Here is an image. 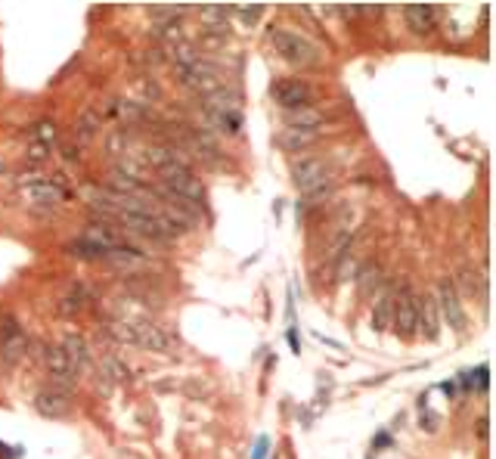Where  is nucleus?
Instances as JSON below:
<instances>
[{
    "mask_svg": "<svg viewBox=\"0 0 496 459\" xmlns=\"http://www.w3.org/2000/svg\"><path fill=\"white\" fill-rule=\"evenodd\" d=\"M53 140H56V124H50V122L35 124V131H31V143L53 146Z\"/></svg>",
    "mask_w": 496,
    "mask_h": 459,
    "instance_id": "nucleus-21",
    "label": "nucleus"
},
{
    "mask_svg": "<svg viewBox=\"0 0 496 459\" xmlns=\"http://www.w3.org/2000/svg\"><path fill=\"white\" fill-rule=\"evenodd\" d=\"M103 128V118L96 115L94 109H87L81 118H78V124H75V137L81 140V143H87V140H94L96 137V131Z\"/></svg>",
    "mask_w": 496,
    "mask_h": 459,
    "instance_id": "nucleus-19",
    "label": "nucleus"
},
{
    "mask_svg": "<svg viewBox=\"0 0 496 459\" xmlns=\"http://www.w3.org/2000/svg\"><path fill=\"white\" fill-rule=\"evenodd\" d=\"M158 174H162V190L164 192H171L174 199L193 205V208H202L205 205V186L193 171H189V165H174V168L158 171Z\"/></svg>",
    "mask_w": 496,
    "mask_h": 459,
    "instance_id": "nucleus-2",
    "label": "nucleus"
},
{
    "mask_svg": "<svg viewBox=\"0 0 496 459\" xmlns=\"http://www.w3.org/2000/svg\"><path fill=\"white\" fill-rule=\"evenodd\" d=\"M286 122L292 124V131H314L316 124L323 122V115H320L316 109H310V106H307V109H295V112H289Z\"/></svg>",
    "mask_w": 496,
    "mask_h": 459,
    "instance_id": "nucleus-18",
    "label": "nucleus"
},
{
    "mask_svg": "<svg viewBox=\"0 0 496 459\" xmlns=\"http://www.w3.org/2000/svg\"><path fill=\"white\" fill-rule=\"evenodd\" d=\"M261 12H264L261 3H255V6H242V3H239V6H230V16H242L246 22H255Z\"/></svg>",
    "mask_w": 496,
    "mask_h": 459,
    "instance_id": "nucleus-22",
    "label": "nucleus"
},
{
    "mask_svg": "<svg viewBox=\"0 0 496 459\" xmlns=\"http://www.w3.org/2000/svg\"><path fill=\"white\" fill-rule=\"evenodd\" d=\"M267 447H270V441H267V437H257V444H255V453H251V459H264V456H267Z\"/></svg>",
    "mask_w": 496,
    "mask_h": 459,
    "instance_id": "nucleus-24",
    "label": "nucleus"
},
{
    "mask_svg": "<svg viewBox=\"0 0 496 459\" xmlns=\"http://www.w3.org/2000/svg\"><path fill=\"white\" fill-rule=\"evenodd\" d=\"M47 149H50V146H41V143H28V149H25V158H28L31 165H41L44 158H47Z\"/></svg>",
    "mask_w": 496,
    "mask_h": 459,
    "instance_id": "nucleus-23",
    "label": "nucleus"
},
{
    "mask_svg": "<svg viewBox=\"0 0 496 459\" xmlns=\"http://www.w3.org/2000/svg\"><path fill=\"white\" fill-rule=\"evenodd\" d=\"M62 354H65V360H69L71 363V369H84V367H87V342H84V338L81 335H69V338H65V342H62Z\"/></svg>",
    "mask_w": 496,
    "mask_h": 459,
    "instance_id": "nucleus-15",
    "label": "nucleus"
},
{
    "mask_svg": "<svg viewBox=\"0 0 496 459\" xmlns=\"http://www.w3.org/2000/svg\"><path fill=\"white\" fill-rule=\"evenodd\" d=\"M44 367H47V372L56 378V385H62V388H69L78 376V372L71 369V363L65 360L62 348H56V344H47V348H44Z\"/></svg>",
    "mask_w": 496,
    "mask_h": 459,
    "instance_id": "nucleus-11",
    "label": "nucleus"
},
{
    "mask_svg": "<svg viewBox=\"0 0 496 459\" xmlns=\"http://www.w3.org/2000/svg\"><path fill=\"white\" fill-rule=\"evenodd\" d=\"M403 16H407V25L416 31V35L434 31V22H438V12H434L431 3H407L403 6Z\"/></svg>",
    "mask_w": 496,
    "mask_h": 459,
    "instance_id": "nucleus-14",
    "label": "nucleus"
},
{
    "mask_svg": "<svg viewBox=\"0 0 496 459\" xmlns=\"http://www.w3.org/2000/svg\"><path fill=\"white\" fill-rule=\"evenodd\" d=\"M295 186L307 196V202H298V208H307L314 199H323L332 192V183H329V171L320 158H301V162L292 168Z\"/></svg>",
    "mask_w": 496,
    "mask_h": 459,
    "instance_id": "nucleus-1",
    "label": "nucleus"
},
{
    "mask_svg": "<svg viewBox=\"0 0 496 459\" xmlns=\"http://www.w3.org/2000/svg\"><path fill=\"white\" fill-rule=\"evenodd\" d=\"M270 41H273V50L280 53L286 62H292V65H310V62H316V47L310 44L307 37L295 35V31L273 28V31H270Z\"/></svg>",
    "mask_w": 496,
    "mask_h": 459,
    "instance_id": "nucleus-3",
    "label": "nucleus"
},
{
    "mask_svg": "<svg viewBox=\"0 0 496 459\" xmlns=\"http://www.w3.org/2000/svg\"><path fill=\"white\" fill-rule=\"evenodd\" d=\"M434 301H438V310L444 314V320L453 326L456 332L465 329V310H462V301H459V292H456L453 279L444 276L438 285V295H434Z\"/></svg>",
    "mask_w": 496,
    "mask_h": 459,
    "instance_id": "nucleus-6",
    "label": "nucleus"
},
{
    "mask_svg": "<svg viewBox=\"0 0 496 459\" xmlns=\"http://www.w3.org/2000/svg\"><path fill=\"white\" fill-rule=\"evenodd\" d=\"M419 335H425L428 342L441 335V310H438V301L434 295H422L419 298Z\"/></svg>",
    "mask_w": 496,
    "mask_h": 459,
    "instance_id": "nucleus-12",
    "label": "nucleus"
},
{
    "mask_svg": "<svg viewBox=\"0 0 496 459\" xmlns=\"http://www.w3.org/2000/svg\"><path fill=\"white\" fill-rule=\"evenodd\" d=\"M180 81L187 84L189 90H198V93H211L217 84V75H221V69H217L214 62H208V59H196L193 65H187V69H180Z\"/></svg>",
    "mask_w": 496,
    "mask_h": 459,
    "instance_id": "nucleus-10",
    "label": "nucleus"
},
{
    "mask_svg": "<svg viewBox=\"0 0 496 459\" xmlns=\"http://www.w3.org/2000/svg\"><path fill=\"white\" fill-rule=\"evenodd\" d=\"M314 143H316L314 131H292V128H286L280 134V146L286 152H301V149H307V146H314Z\"/></svg>",
    "mask_w": 496,
    "mask_h": 459,
    "instance_id": "nucleus-16",
    "label": "nucleus"
},
{
    "mask_svg": "<svg viewBox=\"0 0 496 459\" xmlns=\"http://www.w3.org/2000/svg\"><path fill=\"white\" fill-rule=\"evenodd\" d=\"M28 348V338L22 335L19 323L12 317H0V357L6 363H16Z\"/></svg>",
    "mask_w": 496,
    "mask_h": 459,
    "instance_id": "nucleus-9",
    "label": "nucleus"
},
{
    "mask_svg": "<svg viewBox=\"0 0 496 459\" xmlns=\"http://www.w3.org/2000/svg\"><path fill=\"white\" fill-rule=\"evenodd\" d=\"M22 202L37 211H53L65 202V190L62 186H53L47 181H37V183L22 186Z\"/></svg>",
    "mask_w": 496,
    "mask_h": 459,
    "instance_id": "nucleus-7",
    "label": "nucleus"
},
{
    "mask_svg": "<svg viewBox=\"0 0 496 459\" xmlns=\"http://www.w3.org/2000/svg\"><path fill=\"white\" fill-rule=\"evenodd\" d=\"M270 97L282 106V109L295 112V109H307L310 99H314V90H310L307 81H298V78H282L270 87Z\"/></svg>",
    "mask_w": 496,
    "mask_h": 459,
    "instance_id": "nucleus-5",
    "label": "nucleus"
},
{
    "mask_svg": "<svg viewBox=\"0 0 496 459\" xmlns=\"http://www.w3.org/2000/svg\"><path fill=\"white\" fill-rule=\"evenodd\" d=\"M478 437H481V441L487 437V419H481V422H478Z\"/></svg>",
    "mask_w": 496,
    "mask_h": 459,
    "instance_id": "nucleus-25",
    "label": "nucleus"
},
{
    "mask_svg": "<svg viewBox=\"0 0 496 459\" xmlns=\"http://www.w3.org/2000/svg\"><path fill=\"white\" fill-rule=\"evenodd\" d=\"M35 410L47 419H62L71 413V394L62 385H50V388H41L35 397Z\"/></svg>",
    "mask_w": 496,
    "mask_h": 459,
    "instance_id": "nucleus-8",
    "label": "nucleus"
},
{
    "mask_svg": "<svg viewBox=\"0 0 496 459\" xmlns=\"http://www.w3.org/2000/svg\"><path fill=\"white\" fill-rule=\"evenodd\" d=\"M419 295L409 292V285H403L400 295L394 298V332L400 338H416L419 335Z\"/></svg>",
    "mask_w": 496,
    "mask_h": 459,
    "instance_id": "nucleus-4",
    "label": "nucleus"
},
{
    "mask_svg": "<svg viewBox=\"0 0 496 459\" xmlns=\"http://www.w3.org/2000/svg\"><path fill=\"white\" fill-rule=\"evenodd\" d=\"M459 279H462V285H465V292H468V295H478L481 301L487 298V276L481 274V270L465 267V270L459 274Z\"/></svg>",
    "mask_w": 496,
    "mask_h": 459,
    "instance_id": "nucleus-20",
    "label": "nucleus"
},
{
    "mask_svg": "<svg viewBox=\"0 0 496 459\" xmlns=\"http://www.w3.org/2000/svg\"><path fill=\"white\" fill-rule=\"evenodd\" d=\"M134 323V344L146 351H164L168 348V335L162 332V326L149 323V320H130Z\"/></svg>",
    "mask_w": 496,
    "mask_h": 459,
    "instance_id": "nucleus-13",
    "label": "nucleus"
},
{
    "mask_svg": "<svg viewBox=\"0 0 496 459\" xmlns=\"http://www.w3.org/2000/svg\"><path fill=\"white\" fill-rule=\"evenodd\" d=\"M394 320V295L391 292H385V295L375 301V310H373V329L375 332H385L388 326Z\"/></svg>",
    "mask_w": 496,
    "mask_h": 459,
    "instance_id": "nucleus-17",
    "label": "nucleus"
}]
</instances>
